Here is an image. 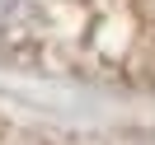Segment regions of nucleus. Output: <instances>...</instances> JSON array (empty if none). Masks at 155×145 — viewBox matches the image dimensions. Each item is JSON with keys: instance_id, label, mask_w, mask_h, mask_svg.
I'll use <instances>...</instances> for the list:
<instances>
[{"instance_id": "obj_1", "label": "nucleus", "mask_w": 155, "mask_h": 145, "mask_svg": "<svg viewBox=\"0 0 155 145\" xmlns=\"http://www.w3.org/2000/svg\"><path fill=\"white\" fill-rule=\"evenodd\" d=\"M28 5L33 0H0V28H5V24H19L24 14H28Z\"/></svg>"}]
</instances>
